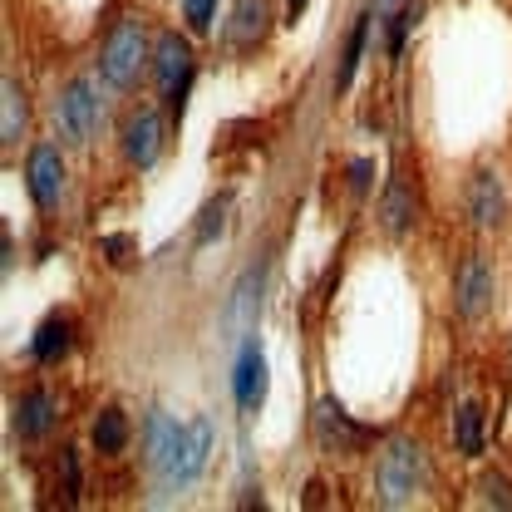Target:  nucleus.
Returning <instances> with one entry per match:
<instances>
[{"label": "nucleus", "instance_id": "obj_10", "mask_svg": "<svg viewBox=\"0 0 512 512\" xmlns=\"http://www.w3.org/2000/svg\"><path fill=\"white\" fill-rule=\"evenodd\" d=\"M503 217H508V188H503V178L493 168L473 173V183H468V222L478 232H493V227H503Z\"/></svg>", "mask_w": 512, "mask_h": 512}, {"label": "nucleus", "instance_id": "obj_6", "mask_svg": "<svg viewBox=\"0 0 512 512\" xmlns=\"http://www.w3.org/2000/svg\"><path fill=\"white\" fill-rule=\"evenodd\" d=\"M261 291H266V266L256 261L237 276V286L227 291L222 301V340L227 345H242L256 335V320H261Z\"/></svg>", "mask_w": 512, "mask_h": 512}, {"label": "nucleus", "instance_id": "obj_8", "mask_svg": "<svg viewBox=\"0 0 512 512\" xmlns=\"http://www.w3.org/2000/svg\"><path fill=\"white\" fill-rule=\"evenodd\" d=\"M64 178H69V168H64L60 143H35V148L25 153V192H30V202H35L40 212H55V207H60Z\"/></svg>", "mask_w": 512, "mask_h": 512}, {"label": "nucleus", "instance_id": "obj_1", "mask_svg": "<svg viewBox=\"0 0 512 512\" xmlns=\"http://www.w3.org/2000/svg\"><path fill=\"white\" fill-rule=\"evenodd\" d=\"M429 483V453L419 439L399 434L380 448L375 458V503L380 508H409Z\"/></svg>", "mask_w": 512, "mask_h": 512}, {"label": "nucleus", "instance_id": "obj_18", "mask_svg": "<svg viewBox=\"0 0 512 512\" xmlns=\"http://www.w3.org/2000/svg\"><path fill=\"white\" fill-rule=\"evenodd\" d=\"M25 124H30L25 84H20V79H5V89H0V143L15 148V143L25 138Z\"/></svg>", "mask_w": 512, "mask_h": 512}, {"label": "nucleus", "instance_id": "obj_19", "mask_svg": "<svg viewBox=\"0 0 512 512\" xmlns=\"http://www.w3.org/2000/svg\"><path fill=\"white\" fill-rule=\"evenodd\" d=\"M266 35V0H237L232 20H227V45L232 50H252Z\"/></svg>", "mask_w": 512, "mask_h": 512}, {"label": "nucleus", "instance_id": "obj_27", "mask_svg": "<svg viewBox=\"0 0 512 512\" xmlns=\"http://www.w3.org/2000/svg\"><path fill=\"white\" fill-rule=\"evenodd\" d=\"M404 5H409V0H375V25H384L389 15H399Z\"/></svg>", "mask_w": 512, "mask_h": 512}, {"label": "nucleus", "instance_id": "obj_5", "mask_svg": "<svg viewBox=\"0 0 512 512\" xmlns=\"http://www.w3.org/2000/svg\"><path fill=\"white\" fill-rule=\"evenodd\" d=\"M153 79L173 109V119H183V99H188V84H192V40L178 35V30H163L153 40Z\"/></svg>", "mask_w": 512, "mask_h": 512}, {"label": "nucleus", "instance_id": "obj_16", "mask_svg": "<svg viewBox=\"0 0 512 512\" xmlns=\"http://www.w3.org/2000/svg\"><path fill=\"white\" fill-rule=\"evenodd\" d=\"M69 345H74V320L69 316H45L35 325V335H30L35 365H60L64 355H69Z\"/></svg>", "mask_w": 512, "mask_h": 512}, {"label": "nucleus", "instance_id": "obj_12", "mask_svg": "<svg viewBox=\"0 0 512 512\" xmlns=\"http://www.w3.org/2000/svg\"><path fill=\"white\" fill-rule=\"evenodd\" d=\"M311 429H316V444L330 453H355V448L370 439V429L350 424V414L335 404V399H320L316 414H311Z\"/></svg>", "mask_w": 512, "mask_h": 512}, {"label": "nucleus", "instance_id": "obj_11", "mask_svg": "<svg viewBox=\"0 0 512 512\" xmlns=\"http://www.w3.org/2000/svg\"><path fill=\"white\" fill-rule=\"evenodd\" d=\"M55 424H60V404H55V394H50V389H25V394L15 399V414H10L15 439L35 444V439H45Z\"/></svg>", "mask_w": 512, "mask_h": 512}, {"label": "nucleus", "instance_id": "obj_24", "mask_svg": "<svg viewBox=\"0 0 512 512\" xmlns=\"http://www.w3.org/2000/svg\"><path fill=\"white\" fill-rule=\"evenodd\" d=\"M183 20L192 35H207L217 25V0H183Z\"/></svg>", "mask_w": 512, "mask_h": 512}, {"label": "nucleus", "instance_id": "obj_22", "mask_svg": "<svg viewBox=\"0 0 512 512\" xmlns=\"http://www.w3.org/2000/svg\"><path fill=\"white\" fill-rule=\"evenodd\" d=\"M227 207H232V197H227V192H222V197H212V202L202 207L197 232H192V247H207L212 237H222V227H227Z\"/></svg>", "mask_w": 512, "mask_h": 512}, {"label": "nucleus", "instance_id": "obj_23", "mask_svg": "<svg viewBox=\"0 0 512 512\" xmlns=\"http://www.w3.org/2000/svg\"><path fill=\"white\" fill-rule=\"evenodd\" d=\"M478 498H483L488 508H508L512 512V483L498 473V468H488V473L478 478Z\"/></svg>", "mask_w": 512, "mask_h": 512}, {"label": "nucleus", "instance_id": "obj_9", "mask_svg": "<svg viewBox=\"0 0 512 512\" xmlns=\"http://www.w3.org/2000/svg\"><path fill=\"white\" fill-rule=\"evenodd\" d=\"M119 148H124L128 168H138V173H148L158 158H163V148H168V124H163V114L158 109H133L119 128Z\"/></svg>", "mask_w": 512, "mask_h": 512}, {"label": "nucleus", "instance_id": "obj_28", "mask_svg": "<svg viewBox=\"0 0 512 512\" xmlns=\"http://www.w3.org/2000/svg\"><path fill=\"white\" fill-rule=\"evenodd\" d=\"M306 5H311V0H286V20H291V25H296V20H301V15H306Z\"/></svg>", "mask_w": 512, "mask_h": 512}, {"label": "nucleus", "instance_id": "obj_15", "mask_svg": "<svg viewBox=\"0 0 512 512\" xmlns=\"http://www.w3.org/2000/svg\"><path fill=\"white\" fill-rule=\"evenodd\" d=\"M178 419L173 414H163V409H148V419H143V463H148V473L158 478V468L168 463V453L178 444Z\"/></svg>", "mask_w": 512, "mask_h": 512}, {"label": "nucleus", "instance_id": "obj_3", "mask_svg": "<svg viewBox=\"0 0 512 512\" xmlns=\"http://www.w3.org/2000/svg\"><path fill=\"white\" fill-rule=\"evenodd\" d=\"M212 448H217V424H212V414H192L188 424L178 429V444H173V453H168V463L158 468V483L173 488V493L192 488V483L207 473Z\"/></svg>", "mask_w": 512, "mask_h": 512}, {"label": "nucleus", "instance_id": "obj_26", "mask_svg": "<svg viewBox=\"0 0 512 512\" xmlns=\"http://www.w3.org/2000/svg\"><path fill=\"white\" fill-rule=\"evenodd\" d=\"M99 247H104V252L114 256V261H128L124 252H133V237H104V242H99Z\"/></svg>", "mask_w": 512, "mask_h": 512}, {"label": "nucleus", "instance_id": "obj_25", "mask_svg": "<svg viewBox=\"0 0 512 512\" xmlns=\"http://www.w3.org/2000/svg\"><path fill=\"white\" fill-rule=\"evenodd\" d=\"M345 183H350L355 197H365V192L375 188V158H350L345 163Z\"/></svg>", "mask_w": 512, "mask_h": 512}, {"label": "nucleus", "instance_id": "obj_2", "mask_svg": "<svg viewBox=\"0 0 512 512\" xmlns=\"http://www.w3.org/2000/svg\"><path fill=\"white\" fill-rule=\"evenodd\" d=\"M153 69V45H148V30L138 15L119 20L109 35H104V50H99V79L109 89H133L143 74Z\"/></svg>", "mask_w": 512, "mask_h": 512}, {"label": "nucleus", "instance_id": "obj_7", "mask_svg": "<svg viewBox=\"0 0 512 512\" xmlns=\"http://www.w3.org/2000/svg\"><path fill=\"white\" fill-rule=\"evenodd\" d=\"M493 296H498V276H493L488 256L468 252L453 271V311L463 320H483L493 311Z\"/></svg>", "mask_w": 512, "mask_h": 512}, {"label": "nucleus", "instance_id": "obj_21", "mask_svg": "<svg viewBox=\"0 0 512 512\" xmlns=\"http://www.w3.org/2000/svg\"><path fill=\"white\" fill-rule=\"evenodd\" d=\"M453 444L463 458H478L483 453V409L478 404H458L453 414Z\"/></svg>", "mask_w": 512, "mask_h": 512}, {"label": "nucleus", "instance_id": "obj_4", "mask_svg": "<svg viewBox=\"0 0 512 512\" xmlns=\"http://www.w3.org/2000/svg\"><path fill=\"white\" fill-rule=\"evenodd\" d=\"M55 124L60 138L74 148H89L104 128V99H99V79L94 74H74L55 99Z\"/></svg>", "mask_w": 512, "mask_h": 512}, {"label": "nucleus", "instance_id": "obj_20", "mask_svg": "<svg viewBox=\"0 0 512 512\" xmlns=\"http://www.w3.org/2000/svg\"><path fill=\"white\" fill-rule=\"evenodd\" d=\"M128 434H133V429H128V414L124 409H114V404H109V409H99V419H94V429H89V439H94V448H99L104 458L124 453Z\"/></svg>", "mask_w": 512, "mask_h": 512}, {"label": "nucleus", "instance_id": "obj_17", "mask_svg": "<svg viewBox=\"0 0 512 512\" xmlns=\"http://www.w3.org/2000/svg\"><path fill=\"white\" fill-rule=\"evenodd\" d=\"M370 30H375V5H370V10H360V15H355V25H350V35H345L340 69H335V94H345V89L355 84V69H360L365 50H370Z\"/></svg>", "mask_w": 512, "mask_h": 512}, {"label": "nucleus", "instance_id": "obj_13", "mask_svg": "<svg viewBox=\"0 0 512 512\" xmlns=\"http://www.w3.org/2000/svg\"><path fill=\"white\" fill-rule=\"evenodd\" d=\"M232 399L242 414H256L266 404V355L256 340H242L237 350V370H232Z\"/></svg>", "mask_w": 512, "mask_h": 512}, {"label": "nucleus", "instance_id": "obj_14", "mask_svg": "<svg viewBox=\"0 0 512 512\" xmlns=\"http://www.w3.org/2000/svg\"><path fill=\"white\" fill-rule=\"evenodd\" d=\"M375 217H380V227L389 232V237H409V232L419 227V202H414V188H409V183H399V178H389L384 192H380Z\"/></svg>", "mask_w": 512, "mask_h": 512}]
</instances>
